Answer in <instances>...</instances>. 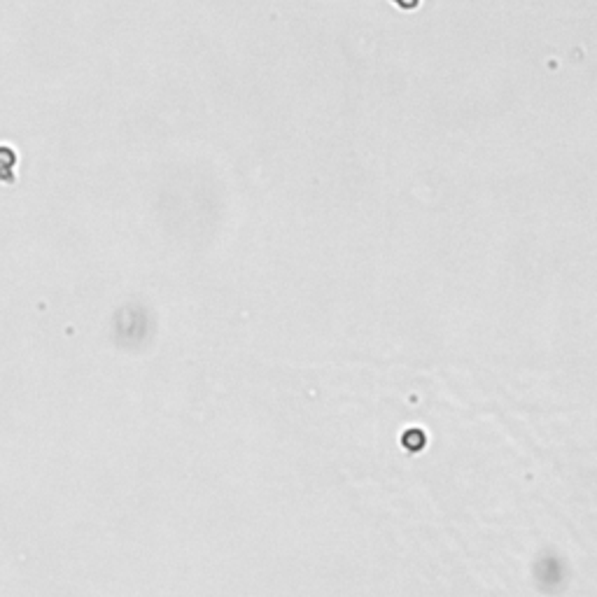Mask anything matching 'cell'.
<instances>
[{
    "mask_svg": "<svg viewBox=\"0 0 597 597\" xmlns=\"http://www.w3.org/2000/svg\"><path fill=\"white\" fill-rule=\"evenodd\" d=\"M397 7H402V10H416L420 5V0H392Z\"/></svg>",
    "mask_w": 597,
    "mask_h": 597,
    "instance_id": "6da1fadb",
    "label": "cell"
}]
</instances>
